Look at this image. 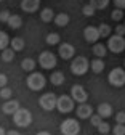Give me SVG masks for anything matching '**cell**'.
<instances>
[{
	"instance_id": "obj_1",
	"label": "cell",
	"mask_w": 125,
	"mask_h": 135,
	"mask_svg": "<svg viewBox=\"0 0 125 135\" xmlns=\"http://www.w3.org/2000/svg\"><path fill=\"white\" fill-rule=\"evenodd\" d=\"M88 68H90V63L85 56H76L71 63V73L74 76H83L88 71Z\"/></svg>"
},
{
	"instance_id": "obj_2",
	"label": "cell",
	"mask_w": 125,
	"mask_h": 135,
	"mask_svg": "<svg viewBox=\"0 0 125 135\" xmlns=\"http://www.w3.org/2000/svg\"><path fill=\"white\" fill-rule=\"evenodd\" d=\"M45 82L47 79L40 74V73H31L26 79V84H27V87L32 90V92H39L45 87Z\"/></svg>"
},
{
	"instance_id": "obj_3",
	"label": "cell",
	"mask_w": 125,
	"mask_h": 135,
	"mask_svg": "<svg viewBox=\"0 0 125 135\" xmlns=\"http://www.w3.org/2000/svg\"><path fill=\"white\" fill-rule=\"evenodd\" d=\"M13 121H14V124H16L18 127H27V126H31V122H32V114H31L29 109L19 108V109L13 114Z\"/></svg>"
},
{
	"instance_id": "obj_4",
	"label": "cell",
	"mask_w": 125,
	"mask_h": 135,
	"mask_svg": "<svg viewBox=\"0 0 125 135\" xmlns=\"http://www.w3.org/2000/svg\"><path fill=\"white\" fill-rule=\"evenodd\" d=\"M56 103H58V97L55 93H51V92L43 93L39 98V106L42 109H45V111H53V109L56 108Z\"/></svg>"
},
{
	"instance_id": "obj_5",
	"label": "cell",
	"mask_w": 125,
	"mask_h": 135,
	"mask_svg": "<svg viewBox=\"0 0 125 135\" xmlns=\"http://www.w3.org/2000/svg\"><path fill=\"white\" fill-rule=\"evenodd\" d=\"M59 130H61L63 135H79V132H80V124L77 122V119L69 117V119H66L64 122H61Z\"/></svg>"
},
{
	"instance_id": "obj_6",
	"label": "cell",
	"mask_w": 125,
	"mask_h": 135,
	"mask_svg": "<svg viewBox=\"0 0 125 135\" xmlns=\"http://www.w3.org/2000/svg\"><path fill=\"white\" fill-rule=\"evenodd\" d=\"M108 80H109V84L111 85H114V87H123L125 85V71L122 69V68H114V69L109 73V76H108Z\"/></svg>"
},
{
	"instance_id": "obj_7",
	"label": "cell",
	"mask_w": 125,
	"mask_h": 135,
	"mask_svg": "<svg viewBox=\"0 0 125 135\" xmlns=\"http://www.w3.org/2000/svg\"><path fill=\"white\" fill-rule=\"evenodd\" d=\"M108 48L112 53H122L125 50V37L119 36V34H114V36L109 37L108 40Z\"/></svg>"
},
{
	"instance_id": "obj_8",
	"label": "cell",
	"mask_w": 125,
	"mask_h": 135,
	"mask_svg": "<svg viewBox=\"0 0 125 135\" xmlns=\"http://www.w3.org/2000/svg\"><path fill=\"white\" fill-rule=\"evenodd\" d=\"M56 109L63 114H67L74 109V98L69 95H61L58 97V103H56Z\"/></svg>"
},
{
	"instance_id": "obj_9",
	"label": "cell",
	"mask_w": 125,
	"mask_h": 135,
	"mask_svg": "<svg viewBox=\"0 0 125 135\" xmlns=\"http://www.w3.org/2000/svg\"><path fill=\"white\" fill-rule=\"evenodd\" d=\"M56 63H58L56 56L51 52H48V50L42 52L40 56H39V64H40V68H43V69H53V68L56 66Z\"/></svg>"
},
{
	"instance_id": "obj_10",
	"label": "cell",
	"mask_w": 125,
	"mask_h": 135,
	"mask_svg": "<svg viewBox=\"0 0 125 135\" xmlns=\"http://www.w3.org/2000/svg\"><path fill=\"white\" fill-rule=\"evenodd\" d=\"M83 37L88 44H96L99 39H101V34H99V29L95 27V26H87L83 29Z\"/></svg>"
},
{
	"instance_id": "obj_11",
	"label": "cell",
	"mask_w": 125,
	"mask_h": 135,
	"mask_svg": "<svg viewBox=\"0 0 125 135\" xmlns=\"http://www.w3.org/2000/svg\"><path fill=\"white\" fill-rule=\"evenodd\" d=\"M71 97H72L74 101H77V103H85L87 98H88V95H87V92L82 85H74L71 89Z\"/></svg>"
},
{
	"instance_id": "obj_12",
	"label": "cell",
	"mask_w": 125,
	"mask_h": 135,
	"mask_svg": "<svg viewBox=\"0 0 125 135\" xmlns=\"http://www.w3.org/2000/svg\"><path fill=\"white\" fill-rule=\"evenodd\" d=\"M76 113H77L79 119H88V117L93 116V108H92V105H88L87 101H85V103H79Z\"/></svg>"
},
{
	"instance_id": "obj_13",
	"label": "cell",
	"mask_w": 125,
	"mask_h": 135,
	"mask_svg": "<svg viewBox=\"0 0 125 135\" xmlns=\"http://www.w3.org/2000/svg\"><path fill=\"white\" fill-rule=\"evenodd\" d=\"M74 55H76V48L71 45V44L64 42V44L59 45V56H61L63 60H72Z\"/></svg>"
},
{
	"instance_id": "obj_14",
	"label": "cell",
	"mask_w": 125,
	"mask_h": 135,
	"mask_svg": "<svg viewBox=\"0 0 125 135\" xmlns=\"http://www.w3.org/2000/svg\"><path fill=\"white\" fill-rule=\"evenodd\" d=\"M40 7V0H21V10L26 13H35Z\"/></svg>"
},
{
	"instance_id": "obj_15",
	"label": "cell",
	"mask_w": 125,
	"mask_h": 135,
	"mask_svg": "<svg viewBox=\"0 0 125 135\" xmlns=\"http://www.w3.org/2000/svg\"><path fill=\"white\" fill-rule=\"evenodd\" d=\"M21 106H19V101H16V100H7L5 103H3V106H2V111L5 113V114H14L18 109H19Z\"/></svg>"
},
{
	"instance_id": "obj_16",
	"label": "cell",
	"mask_w": 125,
	"mask_h": 135,
	"mask_svg": "<svg viewBox=\"0 0 125 135\" xmlns=\"http://www.w3.org/2000/svg\"><path fill=\"white\" fill-rule=\"evenodd\" d=\"M98 114L103 117V119H108V117L112 116V106L109 103H101L98 106Z\"/></svg>"
},
{
	"instance_id": "obj_17",
	"label": "cell",
	"mask_w": 125,
	"mask_h": 135,
	"mask_svg": "<svg viewBox=\"0 0 125 135\" xmlns=\"http://www.w3.org/2000/svg\"><path fill=\"white\" fill-rule=\"evenodd\" d=\"M55 13H53V10L51 8H43L42 11H40V20L43 21V23H51V21H55Z\"/></svg>"
},
{
	"instance_id": "obj_18",
	"label": "cell",
	"mask_w": 125,
	"mask_h": 135,
	"mask_svg": "<svg viewBox=\"0 0 125 135\" xmlns=\"http://www.w3.org/2000/svg\"><path fill=\"white\" fill-rule=\"evenodd\" d=\"M50 82L53 84V85H56V87L63 85V84H64V74H63L61 71L51 73V76H50Z\"/></svg>"
},
{
	"instance_id": "obj_19",
	"label": "cell",
	"mask_w": 125,
	"mask_h": 135,
	"mask_svg": "<svg viewBox=\"0 0 125 135\" xmlns=\"http://www.w3.org/2000/svg\"><path fill=\"white\" fill-rule=\"evenodd\" d=\"M7 24H8L11 29H19V27L23 26V18H21L19 15H11Z\"/></svg>"
},
{
	"instance_id": "obj_20",
	"label": "cell",
	"mask_w": 125,
	"mask_h": 135,
	"mask_svg": "<svg viewBox=\"0 0 125 135\" xmlns=\"http://www.w3.org/2000/svg\"><path fill=\"white\" fill-rule=\"evenodd\" d=\"M55 24L59 26V27H64L69 24V15L67 13H58L55 16Z\"/></svg>"
},
{
	"instance_id": "obj_21",
	"label": "cell",
	"mask_w": 125,
	"mask_h": 135,
	"mask_svg": "<svg viewBox=\"0 0 125 135\" xmlns=\"http://www.w3.org/2000/svg\"><path fill=\"white\" fill-rule=\"evenodd\" d=\"M21 69L26 71V73H32V71L35 69V60H32V58H24V60L21 61Z\"/></svg>"
},
{
	"instance_id": "obj_22",
	"label": "cell",
	"mask_w": 125,
	"mask_h": 135,
	"mask_svg": "<svg viewBox=\"0 0 125 135\" xmlns=\"http://www.w3.org/2000/svg\"><path fill=\"white\" fill-rule=\"evenodd\" d=\"M106 52H108V45H103V44H95L93 45V55L96 58H103L106 55Z\"/></svg>"
},
{
	"instance_id": "obj_23",
	"label": "cell",
	"mask_w": 125,
	"mask_h": 135,
	"mask_svg": "<svg viewBox=\"0 0 125 135\" xmlns=\"http://www.w3.org/2000/svg\"><path fill=\"white\" fill-rule=\"evenodd\" d=\"M90 68H92V71L95 73V74H99V73H103V69H104V61L103 60H92V63H90Z\"/></svg>"
},
{
	"instance_id": "obj_24",
	"label": "cell",
	"mask_w": 125,
	"mask_h": 135,
	"mask_svg": "<svg viewBox=\"0 0 125 135\" xmlns=\"http://www.w3.org/2000/svg\"><path fill=\"white\" fill-rule=\"evenodd\" d=\"M10 45H11V48L14 50V52H21V50L24 48V40L21 37H13Z\"/></svg>"
},
{
	"instance_id": "obj_25",
	"label": "cell",
	"mask_w": 125,
	"mask_h": 135,
	"mask_svg": "<svg viewBox=\"0 0 125 135\" xmlns=\"http://www.w3.org/2000/svg\"><path fill=\"white\" fill-rule=\"evenodd\" d=\"M14 53H16V52H14L11 47H7L5 50H2V60L7 61V63H8V61H13V60H14Z\"/></svg>"
},
{
	"instance_id": "obj_26",
	"label": "cell",
	"mask_w": 125,
	"mask_h": 135,
	"mask_svg": "<svg viewBox=\"0 0 125 135\" xmlns=\"http://www.w3.org/2000/svg\"><path fill=\"white\" fill-rule=\"evenodd\" d=\"M45 42L48 45H58L61 42V37H59V34H56V32H50L47 36V39H45Z\"/></svg>"
},
{
	"instance_id": "obj_27",
	"label": "cell",
	"mask_w": 125,
	"mask_h": 135,
	"mask_svg": "<svg viewBox=\"0 0 125 135\" xmlns=\"http://www.w3.org/2000/svg\"><path fill=\"white\" fill-rule=\"evenodd\" d=\"M10 42H11V39L8 37V34L3 32V31H0V52H2V50H5V48L10 45Z\"/></svg>"
},
{
	"instance_id": "obj_28",
	"label": "cell",
	"mask_w": 125,
	"mask_h": 135,
	"mask_svg": "<svg viewBox=\"0 0 125 135\" xmlns=\"http://www.w3.org/2000/svg\"><path fill=\"white\" fill-rule=\"evenodd\" d=\"M111 0H90V3L96 8V10H104L106 7L109 5Z\"/></svg>"
},
{
	"instance_id": "obj_29",
	"label": "cell",
	"mask_w": 125,
	"mask_h": 135,
	"mask_svg": "<svg viewBox=\"0 0 125 135\" xmlns=\"http://www.w3.org/2000/svg\"><path fill=\"white\" fill-rule=\"evenodd\" d=\"M98 29H99V34H101V37H103V39H106V37H111V32H112V29H111V26H109V24H101Z\"/></svg>"
},
{
	"instance_id": "obj_30",
	"label": "cell",
	"mask_w": 125,
	"mask_h": 135,
	"mask_svg": "<svg viewBox=\"0 0 125 135\" xmlns=\"http://www.w3.org/2000/svg\"><path fill=\"white\" fill-rule=\"evenodd\" d=\"M111 20H112V21H122V20H123V10L114 8L112 13H111Z\"/></svg>"
},
{
	"instance_id": "obj_31",
	"label": "cell",
	"mask_w": 125,
	"mask_h": 135,
	"mask_svg": "<svg viewBox=\"0 0 125 135\" xmlns=\"http://www.w3.org/2000/svg\"><path fill=\"white\" fill-rule=\"evenodd\" d=\"M96 129H98L99 135H108V133L111 132V127H109V124H108V122H104V121H103V122H101V124H99Z\"/></svg>"
},
{
	"instance_id": "obj_32",
	"label": "cell",
	"mask_w": 125,
	"mask_h": 135,
	"mask_svg": "<svg viewBox=\"0 0 125 135\" xmlns=\"http://www.w3.org/2000/svg\"><path fill=\"white\" fill-rule=\"evenodd\" d=\"M95 11H96V8H95L92 3H88V5H85V7L82 8L83 16H93V15H95Z\"/></svg>"
},
{
	"instance_id": "obj_33",
	"label": "cell",
	"mask_w": 125,
	"mask_h": 135,
	"mask_svg": "<svg viewBox=\"0 0 125 135\" xmlns=\"http://www.w3.org/2000/svg\"><path fill=\"white\" fill-rule=\"evenodd\" d=\"M11 95H13L11 89H8V87H2V89H0V98H3V100H10V98H11Z\"/></svg>"
},
{
	"instance_id": "obj_34",
	"label": "cell",
	"mask_w": 125,
	"mask_h": 135,
	"mask_svg": "<svg viewBox=\"0 0 125 135\" xmlns=\"http://www.w3.org/2000/svg\"><path fill=\"white\" fill-rule=\"evenodd\" d=\"M114 135H125V124H116V127L112 129Z\"/></svg>"
},
{
	"instance_id": "obj_35",
	"label": "cell",
	"mask_w": 125,
	"mask_h": 135,
	"mask_svg": "<svg viewBox=\"0 0 125 135\" xmlns=\"http://www.w3.org/2000/svg\"><path fill=\"white\" fill-rule=\"evenodd\" d=\"M10 16H11V13H10L8 10H3V11H0V23H8Z\"/></svg>"
},
{
	"instance_id": "obj_36",
	"label": "cell",
	"mask_w": 125,
	"mask_h": 135,
	"mask_svg": "<svg viewBox=\"0 0 125 135\" xmlns=\"http://www.w3.org/2000/svg\"><path fill=\"white\" fill-rule=\"evenodd\" d=\"M90 122H92L95 127H98V126L103 122V117H101L99 114H95V116H92V117H90Z\"/></svg>"
},
{
	"instance_id": "obj_37",
	"label": "cell",
	"mask_w": 125,
	"mask_h": 135,
	"mask_svg": "<svg viewBox=\"0 0 125 135\" xmlns=\"http://www.w3.org/2000/svg\"><path fill=\"white\" fill-rule=\"evenodd\" d=\"M116 124H125V113L123 111L116 114Z\"/></svg>"
},
{
	"instance_id": "obj_38",
	"label": "cell",
	"mask_w": 125,
	"mask_h": 135,
	"mask_svg": "<svg viewBox=\"0 0 125 135\" xmlns=\"http://www.w3.org/2000/svg\"><path fill=\"white\" fill-rule=\"evenodd\" d=\"M116 34H119V36H125V24H117L116 26Z\"/></svg>"
},
{
	"instance_id": "obj_39",
	"label": "cell",
	"mask_w": 125,
	"mask_h": 135,
	"mask_svg": "<svg viewBox=\"0 0 125 135\" xmlns=\"http://www.w3.org/2000/svg\"><path fill=\"white\" fill-rule=\"evenodd\" d=\"M7 84H8V77H7L5 74L0 73V89H2V87H7Z\"/></svg>"
},
{
	"instance_id": "obj_40",
	"label": "cell",
	"mask_w": 125,
	"mask_h": 135,
	"mask_svg": "<svg viewBox=\"0 0 125 135\" xmlns=\"http://www.w3.org/2000/svg\"><path fill=\"white\" fill-rule=\"evenodd\" d=\"M114 7L123 10V8H125V0H114Z\"/></svg>"
},
{
	"instance_id": "obj_41",
	"label": "cell",
	"mask_w": 125,
	"mask_h": 135,
	"mask_svg": "<svg viewBox=\"0 0 125 135\" xmlns=\"http://www.w3.org/2000/svg\"><path fill=\"white\" fill-rule=\"evenodd\" d=\"M7 135H21V133L16 132V130H10V132H7Z\"/></svg>"
},
{
	"instance_id": "obj_42",
	"label": "cell",
	"mask_w": 125,
	"mask_h": 135,
	"mask_svg": "<svg viewBox=\"0 0 125 135\" xmlns=\"http://www.w3.org/2000/svg\"><path fill=\"white\" fill-rule=\"evenodd\" d=\"M35 135H51V133H50V132H45V130H43V132H39V133H35Z\"/></svg>"
},
{
	"instance_id": "obj_43",
	"label": "cell",
	"mask_w": 125,
	"mask_h": 135,
	"mask_svg": "<svg viewBox=\"0 0 125 135\" xmlns=\"http://www.w3.org/2000/svg\"><path fill=\"white\" fill-rule=\"evenodd\" d=\"M0 135H7V132H5V129H3V127H0Z\"/></svg>"
},
{
	"instance_id": "obj_44",
	"label": "cell",
	"mask_w": 125,
	"mask_h": 135,
	"mask_svg": "<svg viewBox=\"0 0 125 135\" xmlns=\"http://www.w3.org/2000/svg\"><path fill=\"white\" fill-rule=\"evenodd\" d=\"M0 2H3V0H0Z\"/></svg>"
},
{
	"instance_id": "obj_45",
	"label": "cell",
	"mask_w": 125,
	"mask_h": 135,
	"mask_svg": "<svg viewBox=\"0 0 125 135\" xmlns=\"http://www.w3.org/2000/svg\"><path fill=\"white\" fill-rule=\"evenodd\" d=\"M123 24H125V23H123Z\"/></svg>"
}]
</instances>
